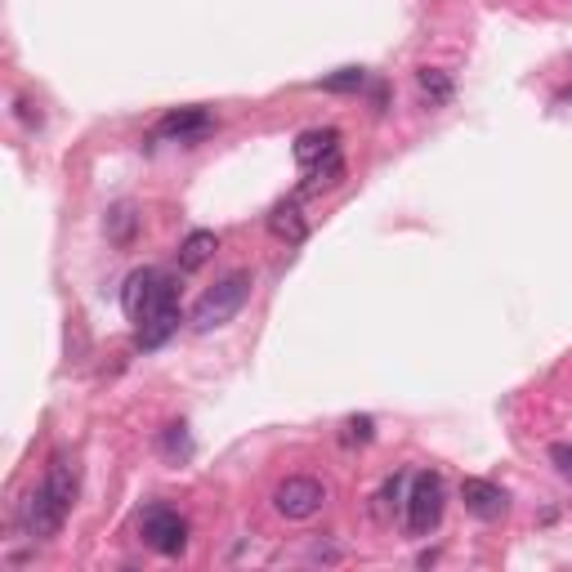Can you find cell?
I'll use <instances>...</instances> for the list:
<instances>
[{
    "instance_id": "19",
    "label": "cell",
    "mask_w": 572,
    "mask_h": 572,
    "mask_svg": "<svg viewBox=\"0 0 572 572\" xmlns=\"http://www.w3.org/2000/svg\"><path fill=\"white\" fill-rule=\"evenodd\" d=\"M550 465H555L564 479H572V443H550Z\"/></svg>"
},
{
    "instance_id": "12",
    "label": "cell",
    "mask_w": 572,
    "mask_h": 572,
    "mask_svg": "<svg viewBox=\"0 0 572 572\" xmlns=\"http://www.w3.org/2000/svg\"><path fill=\"white\" fill-rule=\"evenodd\" d=\"M103 228H108V237L117 246H130L135 242V233H139V211H135V202H117L108 211V219H103Z\"/></svg>"
},
{
    "instance_id": "17",
    "label": "cell",
    "mask_w": 572,
    "mask_h": 572,
    "mask_svg": "<svg viewBox=\"0 0 572 572\" xmlns=\"http://www.w3.org/2000/svg\"><path fill=\"white\" fill-rule=\"evenodd\" d=\"M376 438V421L371 416H349L345 421V434H340V443L354 447V443H371Z\"/></svg>"
},
{
    "instance_id": "8",
    "label": "cell",
    "mask_w": 572,
    "mask_h": 572,
    "mask_svg": "<svg viewBox=\"0 0 572 572\" xmlns=\"http://www.w3.org/2000/svg\"><path fill=\"white\" fill-rule=\"evenodd\" d=\"M461 501H465V510H470L474 519H483V523H497V519H505V510H510L505 488H497V483H488V479H465L461 483Z\"/></svg>"
},
{
    "instance_id": "13",
    "label": "cell",
    "mask_w": 572,
    "mask_h": 572,
    "mask_svg": "<svg viewBox=\"0 0 572 572\" xmlns=\"http://www.w3.org/2000/svg\"><path fill=\"white\" fill-rule=\"evenodd\" d=\"M179 309H170V313H161V318H152V322H143V327L135 331V345L139 349H157V345H166L170 336L179 331Z\"/></svg>"
},
{
    "instance_id": "9",
    "label": "cell",
    "mask_w": 572,
    "mask_h": 572,
    "mask_svg": "<svg viewBox=\"0 0 572 572\" xmlns=\"http://www.w3.org/2000/svg\"><path fill=\"white\" fill-rule=\"evenodd\" d=\"M336 152H340V130H304V135L295 139V166L313 170L318 161L336 157Z\"/></svg>"
},
{
    "instance_id": "7",
    "label": "cell",
    "mask_w": 572,
    "mask_h": 572,
    "mask_svg": "<svg viewBox=\"0 0 572 572\" xmlns=\"http://www.w3.org/2000/svg\"><path fill=\"white\" fill-rule=\"evenodd\" d=\"M215 112L206 108H175L166 112V117L157 121V130H152V139H170V143H184V148H193V143H202L206 135H215Z\"/></svg>"
},
{
    "instance_id": "14",
    "label": "cell",
    "mask_w": 572,
    "mask_h": 572,
    "mask_svg": "<svg viewBox=\"0 0 572 572\" xmlns=\"http://www.w3.org/2000/svg\"><path fill=\"white\" fill-rule=\"evenodd\" d=\"M416 85H421V94L429 99V108H443V103H452V94H456L452 76L443 68H421L416 72Z\"/></svg>"
},
{
    "instance_id": "18",
    "label": "cell",
    "mask_w": 572,
    "mask_h": 572,
    "mask_svg": "<svg viewBox=\"0 0 572 572\" xmlns=\"http://www.w3.org/2000/svg\"><path fill=\"white\" fill-rule=\"evenodd\" d=\"M380 514H389V505H398L403 501V474H389L385 479V488H380Z\"/></svg>"
},
{
    "instance_id": "1",
    "label": "cell",
    "mask_w": 572,
    "mask_h": 572,
    "mask_svg": "<svg viewBox=\"0 0 572 572\" xmlns=\"http://www.w3.org/2000/svg\"><path fill=\"white\" fill-rule=\"evenodd\" d=\"M72 505H76V465L68 456H54L41 488L18 501V528L32 541H50V537H59V528L68 523Z\"/></svg>"
},
{
    "instance_id": "20",
    "label": "cell",
    "mask_w": 572,
    "mask_h": 572,
    "mask_svg": "<svg viewBox=\"0 0 572 572\" xmlns=\"http://www.w3.org/2000/svg\"><path fill=\"white\" fill-rule=\"evenodd\" d=\"M18 117H23V126H41V108H36L32 99H18Z\"/></svg>"
},
{
    "instance_id": "4",
    "label": "cell",
    "mask_w": 572,
    "mask_h": 572,
    "mask_svg": "<svg viewBox=\"0 0 572 572\" xmlns=\"http://www.w3.org/2000/svg\"><path fill=\"white\" fill-rule=\"evenodd\" d=\"M443 501H447L443 474H434V470L412 474V492H407V501H403L407 532H412V537H429V532L443 523Z\"/></svg>"
},
{
    "instance_id": "16",
    "label": "cell",
    "mask_w": 572,
    "mask_h": 572,
    "mask_svg": "<svg viewBox=\"0 0 572 572\" xmlns=\"http://www.w3.org/2000/svg\"><path fill=\"white\" fill-rule=\"evenodd\" d=\"M362 85H367V72H362V68H340V72L322 76L318 90H327V94H358Z\"/></svg>"
},
{
    "instance_id": "11",
    "label": "cell",
    "mask_w": 572,
    "mask_h": 572,
    "mask_svg": "<svg viewBox=\"0 0 572 572\" xmlns=\"http://www.w3.org/2000/svg\"><path fill=\"white\" fill-rule=\"evenodd\" d=\"M269 228H273V237H282L286 246H300L304 237H309V224H304V215H300V202H278L273 206Z\"/></svg>"
},
{
    "instance_id": "15",
    "label": "cell",
    "mask_w": 572,
    "mask_h": 572,
    "mask_svg": "<svg viewBox=\"0 0 572 572\" xmlns=\"http://www.w3.org/2000/svg\"><path fill=\"white\" fill-rule=\"evenodd\" d=\"M161 456H166L170 465H184L188 456H193V438H188V425H166L161 429Z\"/></svg>"
},
{
    "instance_id": "10",
    "label": "cell",
    "mask_w": 572,
    "mask_h": 572,
    "mask_svg": "<svg viewBox=\"0 0 572 572\" xmlns=\"http://www.w3.org/2000/svg\"><path fill=\"white\" fill-rule=\"evenodd\" d=\"M219 251V237L211 233V228H193V233L179 242V273H197L206 269V260Z\"/></svg>"
},
{
    "instance_id": "3",
    "label": "cell",
    "mask_w": 572,
    "mask_h": 572,
    "mask_svg": "<svg viewBox=\"0 0 572 572\" xmlns=\"http://www.w3.org/2000/svg\"><path fill=\"white\" fill-rule=\"evenodd\" d=\"M251 273L237 269L228 273V278H219L211 291L197 300L193 309V331H215V327H228V322L237 318V313L246 309V300H251Z\"/></svg>"
},
{
    "instance_id": "5",
    "label": "cell",
    "mask_w": 572,
    "mask_h": 572,
    "mask_svg": "<svg viewBox=\"0 0 572 572\" xmlns=\"http://www.w3.org/2000/svg\"><path fill=\"white\" fill-rule=\"evenodd\" d=\"M139 537H143V546L157 550V555L179 559L188 550V519L179 510H170V505L152 501L148 510L139 514Z\"/></svg>"
},
{
    "instance_id": "6",
    "label": "cell",
    "mask_w": 572,
    "mask_h": 572,
    "mask_svg": "<svg viewBox=\"0 0 572 572\" xmlns=\"http://www.w3.org/2000/svg\"><path fill=\"white\" fill-rule=\"evenodd\" d=\"M322 505H327V488L318 479H309V474H291V479H282L273 488V510L282 519H313Z\"/></svg>"
},
{
    "instance_id": "2",
    "label": "cell",
    "mask_w": 572,
    "mask_h": 572,
    "mask_svg": "<svg viewBox=\"0 0 572 572\" xmlns=\"http://www.w3.org/2000/svg\"><path fill=\"white\" fill-rule=\"evenodd\" d=\"M121 309H126V318L135 327H143V322L179 309V282L161 269H135L121 286Z\"/></svg>"
}]
</instances>
